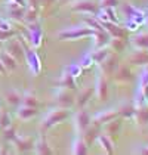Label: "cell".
<instances>
[{"label": "cell", "mask_w": 148, "mask_h": 155, "mask_svg": "<svg viewBox=\"0 0 148 155\" xmlns=\"http://www.w3.org/2000/svg\"><path fill=\"white\" fill-rule=\"evenodd\" d=\"M130 62L135 65H147L148 64V52L147 50H138L130 56Z\"/></svg>", "instance_id": "24"}, {"label": "cell", "mask_w": 148, "mask_h": 155, "mask_svg": "<svg viewBox=\"0 0 148 155\" xmlns=\"http://www.w3.org/2000/svg\"><path fill=\"white\" fill-rule=\"evenodd\" d=\"M80 64V67H82V70H87V68H90L95 62H93V58H92V55L89 53V55H85L83 58H82V61L79 62Z\"/></svg>", "instance_id": "35"}, {"label": "cell", "mask_w": 148, "mask_h": 155, "mask_svg": "<svg viewBox=\"0 0 148 155\" xmlns=\"http://www.w3.org/2000/svg\"><path fill=\"white\" fill-rule=\"evenodd\" d=\"M53 0H43V3H45V6H48V5H50Z\"/></svg>", "instance_id": "46"}, {"label": "cell", "mask_w": 148, "mask_h": 155, "mask_svg": "<svg viewBox=\"0 0 148 155\" xmlns=\"http://www.w3.org/2000/svg\"><path fill=\"white\" fill-rule=\"evenodd\" d=\"M101 24H102V27L105 28V31H107L111 37H120V38H126V31H124L122 27H119L116 22L105 21V22H101Z\"/></svg>", "instance_id": "10"}, {"label": "cell", "mask_w": 148, "mask_h": 155, "mask_svg": "<svg viewBox=\"0 0 148 155\" xmlns=\"http://www.w3.org/2000/svg\"><path fill=\"white\" fill-rule=\"evenodd\" d=\"M93 38H95V49H99V48H105L111 40V36L105 31H95L93 33Z\"/></svg>", "instance_id": "11"}, {"label": "cell", "mask_w": 148, "mask_h": 155, "mask_svg": "<svg viewBox=\"0 0 148 155\" xmlns=\"http://www.w3.org/2000/svg\"><path fill=\"white\" fill-rule=\"evenodd\" d=\"M90 124H92V117L87 114L86 109L82 108V109L76 114V126H77V129H79L80 133H83Z\"/></svg>", "instance_id": "8"}, {"label": "cell", "mask_w": 148, "mask_h": 155, "mask_svg": "<svg viewBox=\"0 0 148 155\" xmlns=\"http://www.w3.org/2000/svg\"><path fill=\"white\" fill-rule=\"evenodd\" d=\"M73 11L96 15V12L99 11V8H98V5L93 3L92 0H80V2H77V3H74L73 5Z\"/></svg>", "instance_id": "7"}, {"label": "cell", "mask_w": 148, "mask_h": 155, "mask_svg": "<svg viewBox=\"0 0 148 155\" xmlns=\"http://www.w3.org/2000/svg\"><path fill=\"white\" fill-rule=\"evenodd\" d=\"M11 126V117H9V114L8 112H5V114H2L0 115V127H9Z\"/></svg>", "instance_id": "40"}, {"label": "cell", "mask_w": 148, "mask_h": 155, "mask_svg": "<svg viewBox=\"0 0 148 155\" xmlns=\"http://www.w3.org/2000/svg\"><path fill=\"white\" fill-rule=\"evenodd\" d=\"M89 148H87V143L85 142L83 137H77L73 142V149H71V154L76 155H86Z\"/></svg>", "instance_id": "18"}, {"label": "cell", "mask_w": 148, "mask_h": 155, "mask_svg": "<svg viewBox=\"0 0 148 155\" xmlns=\"http://www.w3.org/2000/svg\"><path fill=\"white\" fill-rule=\"evenodd\" d=\"M36 114H37V108L25 107V105L22 108H19V111H18V117L21 120H30L33 118Z\"/></svg>", "instance_id": "28"}, {"label": "cell", "mask_w": 148, "mask_h": 155, "mask_svg": "<svg viewBox=\"0 0 148 155\" xmlns=\"http://www.w3.org/2000/svg\"><path fill=\"white\" fill-rule=\"evenodd\" d=\"M34 151H36V154H40V155H50L52 154V149H50L49 143H48V140H46L45 136L39 137V140L34 143Z\"/></svg>", "instance_id": "13"}, {"label": "cell", "mask_w": 148, "mask_h": 155, "mask_svg": "<svg viewBox=\"0 0 148 155\" xmlns=\"http://www.w3.org/2000/svg\"><path fill=\"white\" fill-rule=\"evenodd\" d=\"M6 68H5V65H3V62H2V59H0V74H6Z\"/></svg>", "instance_id": "45"}, {"label": "cell", "mask_w": 148, "mask_h": 155, "mask_svg": "<svg viewBox=\"0 0 148 155\" xmlns=\"http://www.w3.org/2000/svg\"><path fill=\"white\" fill-rule=\"evenodd\" d=\"M22 105L25 107H31V108H37L39 107V101H37V97L33 93H25L22 96V102H21Z\"/></svg>", "instance_id": "30"}, {"label": "cell", "mask_w": 148, "mask_h": 155, "mask_svg": "<svg viewBox=\"0 0 148 155\" xmlns=\"http://www.w3.org/2000/svg\"><path fill=\"white\" fill-rule=\"evenodd\" d=\"M95 30H92L90 27H74V28H67L58 33V37L61 40H80L83 37L93 36Z\"/></svg>", "instance_id": "1"}, {"label": "cell", "mask_w": 148, "mask_h": 155, "mask_svg": "<svg viewBox=\"0 0 148 155\" xmlns=\"http://www.w3.org/2000/svg\"><path fill=\"white\" fill-rule=\"evenodd\" d=\"M119 5V0H99L101 8H116Z\"/></svg>", "instance_id": "41"}, {"label": "cell", "mask_w": 148, "mask_h": 155, "mask_svg": "<svg viewBox=\"0 0 148 155\" xmlns=\"http://www.w3.org/2000/svg\"><path fill=\"white\" fill-rule=\"evenodd\" d=\"M147 101H148V99H147Z\"/></svg>", "instance_id": "50"}, {"label": "cell", "mask_w": 148, "mask_h": 155, "mask_svg": "<svg viewBox=\"0 0 148 155\" xmlns=\"http://www.w3.org/2000/svg\"><path fill=\"white\" fill-rule=\"evenodd\" d=\"M93 93H95V89H93V87H89L86 90H83V92L79 95V97H77V108H79V109L85 108V105L90 101V97L93 96Z\"/></svg>", "instance_id": "21"}, {"label": "cell", "mask_w": 148, "mask_h": 155, "mask_svg": "<svg viewBox=\"0 0 148 155\" xmlns=\"http://www.w3.org/2000/svg\"><path fill=\"white\" fill-rule=\"evenodd\" d=\"M138 27H139V24L135 22V21H132V19H127V21H126V28L130 30V31H135Z\"/></svg>", "instance_id": "43"}, {"label": "cell", "mask_w": 148, "mask_h": 155, "mask_svg": "<svg viewBox=\"0 0 148 155\" xmlns=\"http://www.w3.org/2000/svg\"><path fill=\"white\" fill-rule=\"evenodd\" d=\"M37 12H39V9L37 8H30L28 6V9H25V21L30 24V22H34L37 21Z\"/></svg>", "instance_id": "33"}, {"label": "cell", "mask_w": 148, "mask_h": 155, "mask_svg": "<svg viewBox=\"0 0 148 155\" xmlns=\"http://www.w3.org/2000/svg\"><path fill=\"white\" fill-rule=\"evenodd\" d=\"M15 145H16V149L19 151V152H27V151H30L31 148H34V143L33 140L30 139V137H15Z\"/></svg>", "instance_id": "16"}, {"label": "cell", "mask_w": 148, "mask_h": 155, "mask_svg": "<svg viewBox=\"0 0 148 155\" xmlns=\"http://www.w3.org/2000/svg\"><path fill=\"white\" fill-rule=\"evenodd\" d=\"M133 152H136V154H148V146H141L139 149H136V151H133Z\"/></svg>", "instance_id": "44"}, {"label": "cell", "mask_w": 148, "mask_h": 155, "mask_svg": "<svg viewBox=\"0 0 148 155\" xmlns=\"http://www.w3.org/2000/svg\"><path fill=\"white\" fill-rule=\"evenodd\" d=\"M102 9H104V12L107 13V16H108V21L119 24V18H117V15H116V12H114V8H102Z\"/></svg>", "instance_id": "38"}, {"label": "cell", "mask_w": 148, "mask_h": 155, "mask_svg": "<svg viewBox=\"0 0 148 155\" xmlns=\"http://www.w3.org/2000/svg\"><path fill=\"white\" fill-rule=\"evenodd\" d=\"M85 22H86L87 27H90V28L95 30V31H102V30H105V28L102 27V24L99 22L95 16H87V18H85Z\"/></svg>", "instance_id": "32"}, {"label": "cell", "mask_w": 148, "mask_h": 155, "mask_svg": "<svg viewBox=\"0 0 148 155\" xmlns=\"http://www.w3.org/2000/svg\"><path fill=\"white\" fill-rule=\"evenodd\" d=\"M58 86L59 87H67V89H76V77H73L70 72L64 71V74L61 75V78L58 80Z\"/></svg>", "instance_id": "15"}, {"label": "cell", "mask_w": 148, "mask_h": 155, "mask_svg": "<svg viewBox=\"0 0 148 155\" xmlns=\"http://www.w3.org/2000/svg\"><path fill=\"white\" fill-rule=\"evenodd\" d=\"M135 109H136V107L133 104H123L117 111H119V115H123L124 118H133Z\"/></svg>", "instance_id": "27"}, {"label": "cell", "mask_w": 148, "mask_h": 155, "mask_svg": "<svg viewBox=\"0 0 148 155\" xmlns=\"http://www.w3.org/2000/svg\"><path fill=\"white\" fill-rule=\"evenodd\" d=\"M120 127H122V123H120V120H111L108 123H105V130H107V134L108 136H116V134H119V131H120Z\"/></svg>", "instance_id": "25"}, {"label": "cell", "mask_w": 148, "mask_h": 155, "mask_svg": "<svg viewBox=\"0 0 148 155\" xmlns=\"http://www.w3.org/2000/svg\"><path fill=\"white\" fill-rule=\"evenodd\" d=\"M9 15L12 19H16V21H21L24 19V15H25V9L24 8H15V9H9Z\"/></svg>", "instance_id": "34"}, {"label": "cell", "mask_w": 148, "mask_h": 155, "mask_svg": "<svg viewBox=\"0 0 148 155\" xmlns=\"http://www.w3.org/2000/svg\"><path fill=\"white\" fill-rule=\"evenodd\" d=\"M119 117V111L117 109H104V111H99L96 112L93 117H92V123L96 124V126H101V124H105L111 120L117 118Z\"/></svg>", "instance_id": "5"}, {"label": "cell", "mask_w": 148, "mask_h": 155, "mask_svg": "<svg viewBox=\"0 0 148 155\" xmlns=\"http://www.w3.org/2000/svg\"><path fill=\"white\" fill-rule=\"evenodd\" d=\"M95 93L99 97V101H105L108 97V81H107V77L102 71L98 72V77H96Z\"/></svg>", "instance_id": "4"}, {"label": "cell", "mask_w": 148, "mask_h": 155, "mask_svg": "<svg viewBox=\"0 0 148 155\" xmlns=\"http://www.w3.org/2000/svg\"><path fill=\"white\" fill-rule=\"evenodd\" d=\"M90 55H92V58H93V62H95V64H101L102 61L110 55V50L105 49V48H99V49H95V52H92Z\"/></svg>", "instance_id": "29"}, {"label": "cell", "mask_w": 148, "mask_h": 155, "mask_svg": "<svg viewBox=\"0 0 148 155\" xmlns=\"http://www.w3.org/2000/svg\"><path fill=\"white\" fill-rule=\"evenodd\" d=\"M130 41L138 50H148V33H141L133 37Z\"/></svg>", "instance_id": "14"}, {"label": "cell", "mask_w": 148, "mask_h": 155, "mask_svg": "<svg viewBox=\"0 0 148 155\" xmlns=\"http://www.w3.org/2000/svg\"><path fill=\"white\" fill-rule=\"evenodd\" d=\"M2 21H3V19H2V18H0V24H2Z\"/></svg>", "instance_id": "49"}, {"label": "cell", "mask_w": 148, "mask_h": 155, "mask_svg": "<svg viewBox=\"0 0 148 155\" xmlns=\"http://www.w3.org/2000/svg\"><path fill=\"white\" fill-rule=\"evenodd\" d=\"M68 117V111L65 108L62 109H55V111H50L49 114L45 117L43 123H42V129L43 130H48L52 126H56L58 123H61L62 120H65Z\"/></svg>", "instance_id": "2"}, {"label": "cell", "mask_w": 148, "mask_h": 155, "mask_svg": "<svg viewBox=\"0 0 148 155\" xmlns=\"http://www.w3.org/2000/svg\"><path fill=\"white\" fill-rule=\"evenodd\" d=\"M0 59H2V62H3V65H5L6 70H9V71L16 70V67H18V61L15 59L12 55H9L8 52H2Z\"/></svg>", "instance_id": "20"}, {"label": "cell", "mask_w": 148, "mask_h": 155, "mask_svg": "<svg viewBox=\"0 0 148 155\" xmlns=\"http://www.w3.org/2000/svg\"><path fill=\"white\" fill-rule=\"evenodd\" d=\"M15 137H16V130L13 129L12 126H9V127H6L5 129V139L6 140H15Z\"/></svg>", "instance_id": "39"}, {"label": "cell", "mask_w": 148, "mask_h": 155, "mask_svg": "<svg viewBox=\"0 0 148 155\" xmlns=\"http://www.w3.org/2000/svg\"><path fill=\"white\" fill-rule=\"evenodd\" d=\"M99 65H101V71L104 72L105 75H111V74H114L116 70L119 68V58H117L114 53H110Z\"/></svg>", "instance_id": "6"}, {"label": "cell", "mask_w": 148, "mask_h": 155, "mask_svg": "<svg viewBox=\"0 0 148 155\" xmlns=\"http://www.w3.org/2000/svg\"><path fill=\"white\" fill-rule=\"evenodd\" d=\"M144 84H148V67L144 68L139 75V86H144Z\"/></svg>", "instance_id": "42"}, {"label": "cell", "mask_w": 148, "mask_h": 155, "mask_svg": "<svg viewBox=\"0 0 148 155\" xmlns=\"http://www.w3.org/2000/svg\"><path fill=\"white\" fill-rule=\"evenodd\" d=\"M99 136V127L95 124V126H89L86 130L83 131V139H85V142L87 143V145H90V143L93 142V140H96Z\"/></svg>", "instance_id": "17"}, {"label": "cell", "mask_w": 148, "mask_h": 155, "mask_svg": "<svg viewBox=\"0 0 148 155\" xmlns=\"http://www.w3.org/2000/svg\"><path fill=\"white\" fill-rule=\"evenodd\" d=\"M96 140L101 143L105 154H114V145H113V140H111V137L108 134H99Z\"/></svg>", "instance_id": "22"}, {"label": "cell", "mask_w": 148, "mask_h": 155, "mask_svg": "<svg viewBox=\"0 0 148 155\" xmlns=\"http://www.w3.org/2000/svg\"><path fill=\"white\" fill-rule=\"evenodd\" d=\"M3 48V41H0V49Z\"/></svg>", "instance_id": "48"}, {"label": "cell", "mask_w": 148, "mask_h": 155, "mask_svg": "<svg viewBox=\"0 0 148 155\" xmlns=\"http://www.w3.org/2000/svg\"><path fill=\"white\" fill-rule=\"evenodd\" d=\"M65 70L70 72L73 77H79V75L82 74V67H80V64H71V65H68Z\"/></svg>", "instance_id": "36"}, {"label": "cell", "mask_w": 148, "mask_h": 155, "mask_svg": "<svg viewBox=\"0 0 148 155\" xmlns=\"http://www.w3.org/2000/svg\"><path fill=\"white\" fill-rule=\"evenodd\" d=\"M15 36H16V31L13 30H0V41H6Z\"/></svg>", "instance_id": "37"}, {"label": "cell", "mask_w": 148, "mask_h": 155, "mask_svg": "<svg viewBox=\"0 0 148 155\" xmlns=\"http://www.w3.org/2000/svg\"><path fill=\"white\" fill-rule=\"evenodd\" d=\"M108 45L111 46L113 52L120 53V52H123L124 48H126V40H124V38H120V37H111Z\"/></svg>", "instance_id": "26"}, {"label": "cell", "mask_w": 148, "mask_h": 155, "mask_svg": "<svg viewBox=\"0 0 148 155\" xmlns=\"http://www.w3.org/2000/svg\"><path fill=\"white\" fill-rule=\"evenodd\" d=\"M56 102H58L59 107L68 109V108H71L74 105V97L70 93H67V92H61L56 96Z\"/></svg>", "instance_id": "19"}, {"label": "cell", "mask_w": 148, "mask_h": 155, "mask_svg": "<svg viewBox=\"0 0 148 155\" xmlns=\"http://www.w3.org/2000/svg\"><path fill=\"white\" fill-rule=\"evenodd\" d=\"M133 118L136 120V123L139 126H147L148 124V105H142V107H138L135 109V115Z\"/></svg>", "instance_id": "12"}, {"label": "cell", "mask_w": 148, "mask_h": 155, "mask_svg": "<svg viewBox=\"0 0 148 155\" xmlns=\"http://www.w3.org/2000/svg\"><path fill=\"white\" fill-rule=\"evenodd\" d=\"M6 52H8L9 55H12L18 62L22 61V58L25 56L24 48H22V45H21L19 40H13V41H11V43L8 45V48H6Z\"/></svg>", "instance_id": "9"}, {"label": "cell", "mask_w": 148, "mask_h": 155, "mask_svg": "<svg viewBox=\"0 0 148 155\" xmlns=\"http://www.w3.org/2000/svg\"><path fill=\"white\" fill-rule=\"evenodd\" d=\"M6 101L11 104V105H19L22 102V96L19 93H16V90H11L6 93Z\"/></svg>", "instance_id": "31"}, {"label": "cell", "mask_w": 148, "mask_h": 155, "mask_svg": "<svg viewBox=\"0 0 148 155\" xmlns=\"http://www.w3.org/2000/svg\"><path fill=\"white\" fill-rule=\"evenodd\" d=\"M145 22H147V24H148V12L145 13Z\"/></svg>", "instance_id": "47"}, {"label": "cell", "mask_w": 148, "mask_h": 155, "mask_svg": "<svg viewBox=\"0 0 148 155\" xmlns=\"http://www.w3.org/2000/svg\"><path fill=\"white\" fill-rule=\"evenodd\" d=\"M19 41H21V45H22V48H24V53H25V59L28 62V68L31 70V72L36 75L37 72L40 71V58L37 56V53L34 50H31V49H27L25 46V41L22 38H19Z\"/></svg>", "instance_id": "3"}, {"label": "cell", "mask_w": 148, "mask_h": 155, "mask_svg": "<svg viewBox=\"0 0 148 155\" xmlns=\"http://www.w3.org/2000/svg\"><path fill=\"white\" fill-rule=\"evenodd\" d=\"M114 75H116V80L120 83H126V81L132 80V72L127 67H119L114 72Z\"/></svg>", "instance_id": "23"}]
</instances>
